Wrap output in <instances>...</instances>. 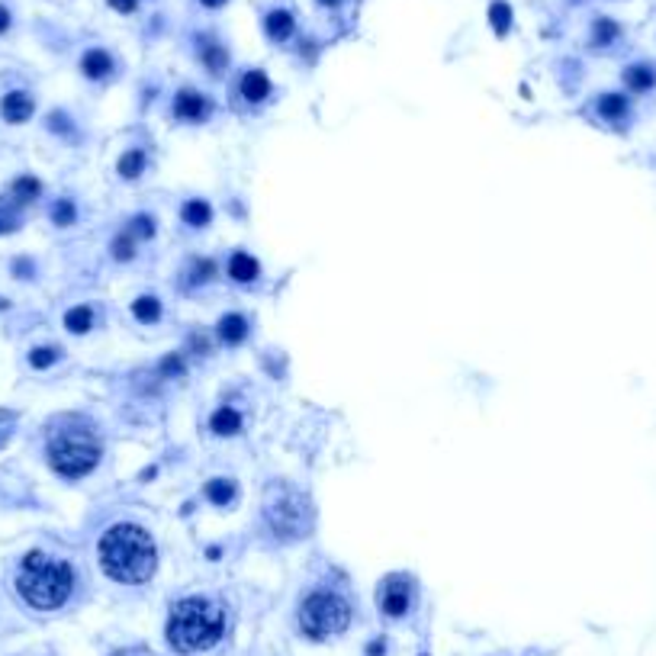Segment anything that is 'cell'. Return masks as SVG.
I'll return each instance as SVG.
<instances>
[{
    "label": "cell",
    "mask_w": 656,
    "mask_h": 656,
    "mask_svg": "<svg viewBox=\"0 0 656 656\" xmlns=\"http://www.w3.org/2000/svg\"><path fill=\"white\" fill-rule=\"evenodd\" d=\"M100 567L110 580L126 582V586L152 580L158 567L152 534L138 525H113L100 538Z\"/></svg>",
    "instance_id": "obj_1"
},
{
    "label": "cell",
    "mask_w": 656,
    "mask_h": 656,
    "mask_svg": "<svg viewBox=\"0 0 656 656\" xmlns=\"http://www.w3.org/2000/svg\"><path fill=\"white\" fill-rule=\"evenodd\" d=\"M222 631H226L222 608L213 605L209 599H200V595L180 599L167 618V643L184 656L216 647L222 641Z\"/></svg>",
    "instance_id": "obj_2"
},
{
    "label": "cell",
    "mask_w": 656,
    "mask_h": 656,
    "mask_svg": "<svg viewBox=\"0 0 656 656\" xmlns=\"http://www.w3.org/2000/svg\"><path fill=\"white\" fill-rule=\"evenodd\" d=\"M16 589H20L26 605L39 608V611H52V608H62L68 601L71 589H75V570L65 560L33 550L23 557Z\"/></svg>",
    "instance_id": "obj_3"
},
{
    "label": "cell",
    "mask_w": 656,
    "mask_h": 656,
    "mask_svg": "<svg viewBox=\"0 0 656 656\" xmlns=\"http://www.w3.org/2000/svg\"><path fill=\"white\" fill-rule=\"evenodd\" d=\"M49 463L52 470L65 479H81L87 477L100 460V441L97 435L84 425V429H62L49 438Z\"/></svg>",
    "instance_id": "obj_4"
},
{
    "label": "cell",
    "mask_w": 656,
    "mask_h": 656,
    "mask_svg": "<svg viewBox=\"0 0 656 656\" xmlns=\"http://www.w3.org/2000/svg\"><path fill=\"white\" fill-rule=\"evenodd\" d=\"M351 624V605L335 592H312L299 608V628L312 641H325Z\"/></svg>",
    "instance_id": "obj_5"
},
{
    "label": "cell",
    "mask_w": 656,
    "mask_h": 656,
    "mask_svg": "<svg viewBox=\"0 0 656 656\" xmlns=\"http://www.w3.org/2000/svg\"><path fill=\"white\" fill-rule=\"evenodd\" d=\"M267 521L277 538H299V534L309 528V521H306V505L293 489L277 492V499L267 505Z\"/></svg>",
    "instance_id": "obj_6"
},
{
    "label": "cell",
    "mask_w": 656,
    "mask_h": 656,
    "mask_svg": "<svg viewBox=\"0 0 656 656\" xmlns=\"http://www.w3.org/2000/svg\"><path fill=\"white\" fill-rule=\"evenodd\" d=\"M409 605H412V589H409V582L402 580V576H389V580L383 582V589H380L383 615L402 618L409 611Z\"/></svg>",
    "instance_id": "obj_7"
},
{
    "label": "cell",
    "mask_w": 656,
    "mask_h": 656,
    "mask_svg": "<svg viewBox=\"0 0 656 656\" xmlns=\"http://www.w3.org/2000/svg\"><path fill=\"white\" fill-rule=\"evenodd\" d=\"M209 113H213V104H209V97L197 94V90H180L177 100H174V116L187 119V123H203Z\"/></svg>",
    "instance_id": "obj_8"
},
{
    "label": "cell",
    "mask_w": 656,
    "mask_h": 656,
    "mask_svg": "<svg viewBox=\"0 0 656 656\" xmlns=\"http://www.w3.org/2000/svg\"><path fill=\"white\" fill-rule=\"evenodd\" d=\"M35 104L29 94H23V90H14V94H7L4 97V104H0V116L7 119V123H26L29 116H33Z\"/></svg>",
    "instance_id": "obj_9"
},
{
    "label": "cell",
    "mask_w": 656,
    "mask_h": 656,
    "mask_svg": "<svg viewBox=\"0 0 656 656\" xmlns=\"http://www.w3.org/2000/svg\"><path fill=\"white\" fill-rule=\"evenodd\" d=\"M238 94H242L248 104H261L264 97H270V77L264 71H245L242 84H238Z\"/></svg>",
    "instance_id": "obj_10"
},
{
    "label": "cell",
    "mask_w": 656,
    "mask_h": 656,
    "mask_svg": "<svg viewBox=\"0 0 656 656\" xmlns=\"http://www.w3.org/2000/svg\"><path fill=\"white\" fill-rule=\"evenodd\" d=\"M242 412H238L236 406H219L213 415H209V429H213V435H238L242 431Z\"/></svg>",
    "instance_id": "obj_11"
},
{
    "label": "cell",
    "mask_w": 656,
    "mask_h": 656,
    "mask_svg": "<svg viewBox=\"0 0 656 656\" xmlns=\"http://www.w3.org/2000/svg\"><path fill=\"white\" fill-rule=\"evenodd\" d=\"M219 338L226 345H242L248 338V318L238 316V312H228V316L219 318Z\"/></svg>",
    "instance_id": "obj_12"
},
{
    "label": "cell",
    "mask_w": 656,
    "mask_h": 656,
    "mask_svg": "<svg viewBox=\"0 0 656 656\" xmlns=\"http://www.w3.org/2000/svg\"><path fill=\"white\" fill-rule=\"evenodd\" d=\"M257 274H261V267H257L255 257L245 255V251H236V255L228 257V277H232L236 284H251Z\"/></svg>",
    "instance_id": "obj_13"
},
{
    "label": "cell",
    "mask_w": 656,
    "mask_h": 656,
    "mask_svg": "<svg viewBox=\"0 0 656 656\" xmlns=\"http://www.w3.org/2000/svg\"><path fill=\"white\" fill-rule=\"evenodd\" d=\"M264 29H267V35L274 42H287L293 35V29H297V23H293L290 10H270L267 20H264Z\"/></svg>",
    "instance_id": "obj_14"
},
{
    "label": "cell",
    "mask_w": 656,
    "mask_h": 656,
    "mask_svg": "<svg viewBox=\"0 0 656 656\" xmlns=\"http://www.w3.org/2000/svg\"><path fill=\"white\" fill-rule=\"evenodd\" d=\"M81 71L87 77H106L113 71V58H110V52L106 49H90V52H84V58H81Z\"/></svg>",
    "instance_id": "obj_15"
},
{
    "label": "cell",
    "mask_w": 656,
    "mask_h": 656,
    "mask_svg": "<svg viewBox=\"0 0 656 656\" xmlns=\"http://www.w3.org/2000/svg\"><path fill=\"white\" fill-rule=\"evenodd\" d=\"M180 219H184L187 226L203 228V226H209V219H213V209H209L207 200H187L184 209H180Z\"/></svg>",
    "instance_id": "obj_16"
},
{
    "label": "cell",
    "mask_w": 656,
    "mask_h": 656,
    "mask_svg": "<svg viewBox=\"0 0 656 656\" xmlns=\"http://www.w3.org/2000/svg\"><path fill=\"white\" fill-rule=\"evenodd\" d=\"M599 113L608 123H618V119L628 116V100H624L621 94H605V97L599 100Z\"/></svg>",
    "instance_id": "obj_17"
},
{
    "label": "cell",
    "mask_w": 656,
    "mask_h": 656,
    "mask_svg": "<svg viewBox=\"0 0 656 656\" xmlns=\"http://www.w3.org/2000/svg\"><path fill=\"white\" fill-rule=\"evenodd\" d=\"M207 499L213 505H228V502H236V483L232 479H209L207 483Z\"/></svg>",
    "instance_id": "obj_18"
},
{
    "label": "cell",
    "mask_w": 656,
    "mask_h": 656,
    "mask_svg": "<svg viewBox=\"0 0 656 656\" xmlns=\"http://www.w3.org/2000/svg\"><path fill=\"white\" fill-rule=\"evenodd\" d=\"M20 207L23 203L14 200V197H0V236L20 226Z\"/></svg>",
    "instance_id": "obj_19"
},
{
    "label": "cell",
    "mask_w": 656,
    "mask_h": 656,
    "mask_svg": "<svg viewBox=\"0 0 656 656\" xmlns=\"http://www.w3.org/2000/svg\"><path fill=\"white\" fill-rule=\"evenodd\" d=\"M65 325H68L75 335H84L94 328V309L90 306H75V309H68V316H65Z\"/></svg>",
    "instance_id": "obj_20"
},
{
    "label": "cell",
    "mask_w": 656,
    "mask_h": 656,
    "mask_svg": "<svg viewBox=\"0 0 656 656\" xmlns=\"http://www.w3.org/2000/svg\"><path fill=\"white\" fill-rule=\"evenodd\" d=\"M142 171H146V152H142V148H129V152L119 158V174H123L126 180H136Z\"/></svg>",
    "instance_id": "obj_21"
},
{
    "label": "cell",
    "mask_w": 656,
    "mask_h": 656,
    "mask_svg": "<svg viewBox=\"0 0 656 656\" xmlns=\"http://www.w3.org/2000/svg\"><path fill=\"white\" fill-rule=\"evenodd\" d=\"M624 81H628V87L631 90H650L656 84V75H653V68H647V65H634V68H628L624 71Z\"/></svg>",
    "instance_id": "obj_22"
},
{
    "label": "cell",
    "mask_w": 656,
    "mask_h": 656,
    "mask_svg": "<svg viewBox=\"0 0 656 656\" xmlns=\"http://www.w3.org/2000/svg\"><path fill=\"white\" fill-rule=\"evenodd\" d=\"M200 58L213 75H219V71L228 65V56H226V49H222L219 42H207V45L200 49Z\"/></svg>",
    "instance_id": "obj_23"
},
{
    "label": "cell",
    "mask_w": 656,
    "mask_h": 656,
    "mask_svg": "<svg viewBox=\"0 0 656 656\" xmlns=\"http://www.w3.org/2000/svg\"><path fill=\"white\" fill-rule=\"evenodd\" d=\"M132 316H136L138 322H158L161 303L155 297H138L136 303H132Z\"/></svg>",
    "instance_id": "obj_24"
},
{
    "label": "cell",
    "mask_w": 656,
    "mask_h": 656,
    "mask_svg": "<svg viewBox=\"0 0 656 656\" xmlns=\"http://www.w3.org/2000/svg\"><path fill=\"white\" fill-rule=\"evenodd\" d=\"M42 194V184L35 177H16L14 180V190H10V197H14V200H20V203H29V200H35V197Z\"/></svg>",
    "instance_id": "obj_25"
},
{
    "label": "cell",
    "mask_w": 656,
    "mask_h": 656,
    "mask_svg": "<svg viewBox=\"0 0 656 656\" xmlns=\"http://www.w3.org/2000/svg\"><path fill=\"white\" fill-rule=\"evenodd\" d=\"M489 23H492V29H496V35L509 33V26H511V10H509V4H505V0H496V4L489 7Z\"/></svg>",
    "instance_id": "obj_26"
},
{
    "label": "cell",
    "mask_w": 656,
    "mask_h": 656,
    "mask_svg": "<svg viewBox=\"0 0 656 656\" xmlns=\"http://www.w3.org/2000/svg\"><path fill=\"white\" fill-rule=\"evenodd\" d=\"M126 232H129L136 242H142V238H152L155 236V219H152V216H136V219L126 226Z\"/></svg>",
    "instance_id": "obj_27"
},
{
    "label": "cell",
    "mask_w": 656,
    "mask_h": 656,
    "mask_svg": "<svg viewBox=\"0 0 656 656\" xmlns=\"http://www.w3.org/2000/svg\"><path fill=\"white\" fill-rule=\"evenodd\" d=\"M132 255H136V238L123 228V232L113 238V257H116V261H129Z\"/></svg>",
    "instance_id": "obj_28"
},
{
    "label": "cell",
    "mask_w": 656,
    "mask_h": 656,
    "mask_svg": "<svg viewBox=\"0 0 656 656\" xmlns=\"http://www.w3.org/2000/svg\"><path fill=\"white\" fill-rule=\"evenodd\" d=\"M75 216H77V209L71 200H58L56 207H52V222H56V226H71Z\"/></svg>",
    "instance_id": "obj_29"
},
{
    "label": "cell",
    "mask_w": 656,
    "mask_h": 656,
    "mask_svg": "<svg viewBox=\"0 0 656 656\" xmlns=\"http://www.w3.org/2000/svg\"><path fill=\"white\" fill-rule=\"evenodd\" d=\"M618 35V26L611 20H605V16H601L599 23H595V33H592V42L595 45H608V42L615 39Z\"/></svg>",
    "instance_id": "obj_30"
},
{
    "label": "cell",
    "mask_w": 656,
    "mask_h": 656,
    "mask_svg": "<svg viewBox=\"0 0 656 656\" xmlns=\"http://www.w3.org/2000/svg\"><path fill=\"white\" fill-rule=\"evenodd\" d=\"M58 360V348H35L33 354H29V364L35 367V370H42V367H52Z\"/></svg>",
    "instance_id": "obj_31"
},
{
    "label": "cell",
    "mask_w": 656,
    "mask_h": 656,
    "mask_svg": "<svg viewBox=\"0 0 656 656\" xmlns=\"http://www.w3.org/2000/svg\"><path fill=\"white\" fill-rule=\"evenodd\" d=\"M14 429H16V412L14 409H0V448L10 441Z\"/></svg>",
    "instance_id": "obj_32"
},
{
    "label": "cell",
    "mask_w": 656,
    "mask_h": 656,
    "mask_svg": "<svg viewBox=\"0 0 656 656\" xmlns=\"http://www.w3.org/2000/svg\"><path fill=\"white\" fill-rule=\"evenodd\" d=\"M213 274H216V264L209 261V257H203V261H194V270H190V284H203V280H209Z\"/></svg>",
    "instance_id": "obj_33"
},
{
    "label": "cell",
    "mask_w": 656,
    "mask_h": 656,
    "mask_svg": "<svg viewBox=\"0 0 656 656\" xmlns=\"http://www.w3.org/2000/svg\"><path fill=\"white\" fill-rule=\"evenodd\" d=\"M161 373H165V377H180V373H184V358H180V354H167V358L161 360Z\"/></svg>",
    "instance_id": "obj_34"
},
{
    "label": "cell",
    "mask_w": 656,
    "mask_h": 656,
    "mask_svg": "<svg viewBox=\"0 0 656 656\" xmlns=\"http://www.w3.org/2000/svg\"><path fill=\"white\" fill-rule=\"evenodd\" d=\"M110 7L119 10V14H132L138 7V0H110Z\"/></svg>",
    "instance_id": "obj_35"
},
{
    "label": "cell",
    "mask_w": 656,
    "mask_h": 656,
    "mask_svg": "<svg viewBox=\"0 0 656 656\" xmlns=\"http://www.w3.org/2000/svg\"><path fill=\"white\" fill-rule=\"evenodd\" d=\"M10 29V14H7V7H0V33H7Z\"/></svg>",
    "instance_id": "obj_36"
},
{
    "label": "cell",
    "mask_w": 656,
    "mask_h": 656,
    "mask_svg": "<svg viewBox=\"0 0 656 656\" xmlns=\"http://www.w3.org/2000/svg\"><path fill=\"white\" fill-rule=\"evenodd\" d=\"M203 7H209V10H216V7H222V4H226V0H200Z\"/></svg>",
    "instance_id": "obj_37"
},
{
    "label": "cell",
    "mask_w": 656,
    "mask_h": 656,
    "mask_svg": "<svg viewBox=\"0 0 656 656\" xmlns=\"http://www.w3.org/2000/svg\"><path fill=\"white\" fill-rule=\"evenodd\" d=\"M318 4H322V7H338L341 0H318Z\"/></svg>",
    "instance_id": "obj_38"
}]
</instances>
